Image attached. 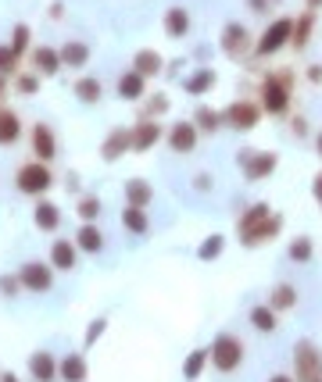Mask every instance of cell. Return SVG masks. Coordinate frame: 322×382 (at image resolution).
<instances>
[{"label":"cell","instance_id":"3","mask_svg":"<svg viewBox=\"0 0 322 382\" xmlns=\"http://www.w3.org/2000/svg\"><path fill=\"white\" fill-rule=\"evenodd\" d=\"M290 72H279V75H269L265 82H262V108L265 115H286V108H290Z\"/></svg>","mask_w":322,"mask_h":382},{"label":"cell","instance_id":"18","mask_svg":"<svg viewBox=\"0 0 322 382\" xmlns=\"http://www.w3.org/2000/svg\"><path fill=\"white\" fill-rule=\"evenodd\" d=\"M118 97H125V101L144 97V75H140V72H125V75L118 79Z\"/></svg>","mask_w":322,"mask_h":382},{"label":"cell","instance_id":"50","mask_svg":"<svg viewBox=\"0 0 322 382\" xmlns=\"http://www.w3.org/2000/svg\"><path fill=\"white\" fill-rule=\"evenodd\" d=\"M312 382H322V372H318V375H315V379H312Z\"/></svg>","mask_w":322,"mask_h":382},{"label":"cell","instance_id":"28","mask_svg":"<svg viewBox=\"0 0 322 382\" xmlns=\"http://www.w3.org/2000/svg\"><path fill=\"white\" fill-rule=\"evenodd\" d=\"M133 72H140V75H154V72H161V54H154V50H140L136 61H133Z\"/></svg>","mask_w":322,"mask_h":382},{"label":"cell","instance_id":"21","mask_svg":"<svg viewBox=\"0 0 322 382\" xmlns=\"http://www.w3.org/2000/svg\"><path fill=\"white\" fill-rule=\"evenodd\" d=\"M32 65H36L40 72H47V75H54V72L61 68V54L50 50V47H36V54H32Z\"/></svg>","mask_w":322,"mask_h":382},{"label":"cell","instance_id":"17","mask_svg":"<svg viewBox=\"0 0 322 382\" xmlns=\"http://www.w3.org/2000/svg\"><path fill=\"white\" fill-rule=\"evenodd\" d=\"M165 33H169L172 40H179V36L190 33V15H186L183 8H172V11L165 15Z\"/></svg>","mask_w":322,"mask_h":382},{"label":"cell","instance_id":"31","mask_svg":"<svg viewBox=\"0 0 322 382\" xmlns=\"http://www.w3.org/2000/svg\"><path fill=\"white\" fill-rule=\"evenodd\" d=\"M57 221H61V214L54 204H36V229L50 233V229H57Z\"/></svg>","mask_w":322,"mask_h":382},{"label":"cell","instance_id":"37","mask_svg":"<svg viewBox=\"0 0 322 382\" xmlns=\"http://www.w3.org/2000/svg\"><path fill=\"white\" fill-rule=\"evenodd\" d=\"M29 47V25H15V36H11V50L22 54Z\"/></svg>","mask_w":322,"mask_h":382},{"label":"cell","instance_id":"47","mask_svg":"<svg viewBox=\"0 0 322 382\" xmlns=\"http://www.w3.org/2000/svg\"><path fill=\"white\" fill-rule=\"evenodd\" d=\"M315 150H318V157H322V133L315 136Z\"/></svg>","mask_w":322,"mask_h":382},{"label":"cell","instance_id":"10","mask_svg":"<svg viewBox=\"0 0 322 382\" xmlns=\"http://www.w3.org/2000/svg\"><path fill=\"white\" fill-rule=\"evenodd\" d=\"M169 147H172L176 154H190L193 147H197V125H190V122L172 125V133H169Z\"/></svg>","mask_w":322,"mask_h":382},{"label":"cell","instance_id":"12","mask_svg":"<svg viewBox=\"0 0 322 382\" xmlns=\"http://www.w3.org/2000/svg\"><path fill=\"white\" fill-rule=\"evenodd\" d=\"M158 140H161V125H154V122H140L133 129V150H147Z\"/></svg>","mask_w":322,"mask_h":382},{"label":"cell","instance_id":"19","mask_svg":"<svg viewBox=\"0 0 322 382\" xmlns=\"http://www.w3.org/2000/svg\"><path fill=\"white\" fill-rule=\"evenodd\" d=\"M122 226H125L129 233L144 236V233L150 229V221H147V211H144V207H125V211H122Z\"/></svg>","mask_w":322,"mask_h":382},{"label":"cell","instance_id":"7","mask_svg":"<svg viewBox=\"0 0 322 382\" xmlns=\"http://www.w3.org/2000/svg\"><path fill=\"white\" fill-rule=\"evenodd\" d=\"M222 118H225V125H230V129L247 133V129H254V125H258V118H262V108L251 104V101H233L230 108L222 111Z\"/></svg>","mask_w":322,"mask_h":382},{"label":"cell","instance_id":"30","mask_svg":"<svg viewBox=\"0 0 322 382\" xmlns=\"http://www.w3.org/2000/svg\"><path fill=\"white\" fill-rule=\"evenodd\" d=\"M18 115L15 111H0V143H15L18 140Z\"/></svg>","mask_w":322,"mask_h":382},{"label":"cell","instance_id":"45","mask_svg":"<svg viewBox=\"0 0 322 382\" xmlns=\"http://www.w3.org/2000/svg\"><path fill=\"white\" fill-rule=\"evenodd\" d=\"M193 182H197V189H211V175H197Z\"/></svg>","mask_w":322,"mask_h":382},{"label":"cell","instance_id":"27","mask_svg":"<svg viewBox=\"0 0 322 382\" xmlns=\"http://www.w3.org/2000/svg\"><path fill=\"white\" fill-rule=\"evenodd\" d=\"M193 125H197V129H204V133H215V129H222V125H225V118H222L218 111H211V108H197V115H193Z\"/></svg>","mask_w":322,"mask_h":382},{"label":"cell","instance_id":"6","mask_svg":"<svg viewBox=\"0 0 322 382\" xmlns=\"http://www.w3.org/2000/svg\"><path fill=\"white\" fill-rule=\"evenodd\" d=\"M290 36H294V18H276L265 33H262V40H258V54H276V50H283L286 43H290Z\"/></svg>","mask_w":322,"mask_h":382},{"label":"cell","instance_id":"8","mask_svg":"<svg viewBox=\"0 0 322 382\" xmlns=\"http://www.w3.org/2000/svg\"><path fill=\"white\" fill-rule=\"evenodd\" d=\"M18 189L22 193H47L50 189V172L43 168V165H25L22 172H18Z\"/></svg>","mask_w":322,"mask_h":382},{"label":"cell","instance_id":"23","mask_svg":"<svg viewBox=\"0 0 322 382\" xmlns=\"http://www.w3.org/2000/svg\"><path fill=\"white\" fill-rule=\"evenodd\" d=\"M86 57H90V47H86V43H64V50H61V65L83 68V65H86Z\"/></svg>","mask_w":322,"mask_h":382},{"label":"cell","instance_id":"4","mask_svg":"<svg viewBox=\"0 0 322 382\" xmlns=\"http://www.w3.org/2000/svg\"><path fill=\"white\" fill-rule=\"evenodd\" d=\"M237 161H240V172H244L247 182H262V179H269L276 172L279 157L272 150H240Z\"/></svg>","mask_w":322,"mask_h":382},{"label":"cell","instance_id":"38","mask_svg":"<svg viewBox=\"0 0 322 382\" xmlns=\"http://www.w3.org/2000/svg\"><path fill=\"white\" fill-rule=\"evenodd\" d=\"M79 214L90 221V218H97V214H101V200H97V197H83L79 200Z\"/></svg>","mask_w":322,"mask_h":382},{"label":"cell","instance_id":"25","mask_svg":"<svg viewBox=\"0 0 322 382\" xmlns=\"http://www.w3.org/2000/svg\"><path fill=\"white\" fill-rule=\"evenodd\" d=\"M57 372H61L64 382H83V379H86V361H83L79 354H72V358H64V361H61Z\"/></svg>","mask_w":322,"mask_h":382},{"label":"cell","instance_id":"2","mask_svg":"<svg viewBox=\"0 0 322 382\" xmlns=\"http://www.w3.org/2000/svg\"><path fill=\"white\" fill-rule=\"evenodd\" d=\"M208 350H211V365H215L218 372H237V368L244 365V343H240L233 332H218Z\"/></svg>","mask_w":322,"mask_h":382},{"label":"cell","instance_id":"11","mask_svg":"<svg viewBox=\"0 0 322 382\" xmlns=\"http://www.w3.org/2000/svg\"><path fill=\"white\" fill-rule=\"evenodd\" d=\"M22 286L25 290H50V268L47 265H40V261H29L25 268H22Z\"/></svg>","mask_w":322,"mask_h":382},{"label":"cell","instance_id":"34","mask_svg":"<svg viewBox=\"0 0 322 382\" xmlns=\"http://www.w3.org/2000/svg\"><path fill=\"white\" fill-rule=\"evenodd\" d=\"M222 247H225V240L215 233V236H208V240L197 247V258H201V261H215L218 254H222Z\"/></svg>","mask_w":322,"mask_h":382},{"label":"cell","instance_id":"29","mask_svg":"<svg viewBox=\"0 0 322 382\" xmlns=\"http://www.w3.org/2000/svg\"><path fill=\"white\" fill-rule=\"evenodd\" d=\"M312 25H315V15H312V11H304V18H298V22H294V36H290V43H294L298 50H301V47H308Z\"/></svg>","mask_w":322,"mask_h":382},{"label":"cell","instance_id":"5","mask_svg":"<svg viewBox=\"0 0 322 382\" xmlns=\"http://www.w3.org/2000/svg\"><path fill=\"white\" fill-rule=\"evenodd\" d=\"M322 372V350L308 339H301L294 346V379L298 382H312L315 375Z\"/></svg>","mask_w":322,"mask_h":382},{"label":"cell","instance_id":"24","mask_svg":"<svg viewBox=\"0 0 322 382\" xmlns=\"http://www.w3.org/2000/svg\"><path fill=\"white\" fill-rule=\"evenodd\" d=\"M183 86H186V93H193V97H197V93H208V89L215 86V72H211V68H197Z\"/></svg>","mask_w":322,"mask_h":382},{"label":"cell","instance_id":"32","mask_svg":"<svg viewBox=\"0 0 322 382\" xmlns=\"http://www.w3.org/2000/svg\"><path fill=\"white\" fill-rule=\"evenodd\" d=\"M29 372L36 375L40 382H50V379H54V361H50V354H32Z\"/></svg>","mask_w":322,"mask_h":382},{"label":"cell","instance_id":"13","mask_svg":"<svg viewBox=\"0 0 322 382\" xmlns=\"http://www.w3.org/2000/svg\"><path fill=\"white\" fill-rule=\"evenodd\" d=\"M32 150H36L43 161H50V157L57 154V147H54V133L47 129V125H36V129H32Z\"/></svg>","mask_w":322,"mask_h":382},{"label":"cell","instance_id":"40","mask_svg":"<svg viewBox=\"0 0 322 382\" xmlns=\"http://www.w3.org/2000/svg\"><path fill=\"white\" fill-rule=\"evenodd\" d=\"M104 325H108V322H104V318H97V322H93V325L86 329V343H93V339H101V332H104Z\"/></svg>","mask_w":322,"mask_h":382},{"label":"cell","instance_id":"39","mask_svg":"<svg viewBox=\"0 0 322 382\" xmlns=\"http://www.w3.org/2000/svg\"><path fill=\"white\" fill-rule=\"evenodd\" d=\"M15 57H18V54H15L11 47H0V75H8V72L15 68Z\"/></svg>","mask_w":322,"mask_h":382},{"label":"cell","instance_id":"22","mask_svg":"<svg viewBox=\"0 0 322 382\" xmlns=\"http://www.w3.org/2000/svg\"><path fill=\"white\" fill-rule=\"evenodd\" d=\"M298 304V290L290 282H279L276 290H272V300H269V307L272 311H286V307H294Z\"/></svg>","mask_w":322,"mask_h":382},{"label":"cell","instance_id":"48","mask_svg":"<svg viewBox=\"0 0 322 382\" xmlns=\"http://www.w3.org/2000/svg\"><path fill=\"white\" fill-rule=\"evenodd\" d=\"M318 4H322V0H308V11L315 15V8H318Z\"/></svg>","mask_w":322,"mask_h":382},{"label":"cell","instance_id":"36","mask_svg":"<svg viewBox=\"0 0 322 382\" xmlns=\"http://www.w3.org/2000/svg\"><path fill=\"white\" fill-rule=\"evenodd\" d=\"M76 93H79V101L93 104L97 97H101V82H97V79H79L76 82Z\"/></svg>","mask_w":322,"mask_h":382},{"label":"cell","instance_id":"44","mask_svg":"<svg viewBox=\"0 0 322 382\" xmlns=\"http://www.w3.org/2000/svg\"><path fill=\"white\" fill-rule=\"evenodd\" d=\"M312 193L322 200V172H318V175H315V182H312Z\"/></svg>","mask_w":322,"mask_h":382},{"label":"cell","instance_id":"49","mask_svg":"<svg viewBox=\"0 0 322 382\" xmlns=\"http://www.w3.org/2000/svg\"><path fill=\"white\" fill-rule=\"evenodd\" d=\"M0 382H18V379H15V375H4V379H0Z\"/></svg>","mask_w":322,"mask_h":382},{"label":"cell","instance_id":"42","mask_svg":"<svg viewBox=\"0 0 322 382\" xmlns=\"http://www.w3.org/2000/svg\"><path fill=\"white\" fill-rule=\"evenodd\" d=\"M18 89H22V93H32V89H36V79H32V75L18 79Z\"/></svg>","mask_w":322,"mask_h":382},{"label":"cell","instance_id":"51","mask_svg":"<svg viewBox=\"0 0 322 382\" xmlns=\"http://www.w3.org/2000/svg\"><path fill=\"white\" fill-rule=\"evenodd\" d=\"M0 93H4V82H0Z\"/></svg>","mask_w":322,"mask_h":382},{"label":"cell","instance_id":"46","mask_svg":"<svg viewBox=\"0 0 322 382\" xmlns=\"http://www.w3.org/2000/svg\"><path fill=\"white\" fill-rule=\"evenodd\" d=\"M269 382H298V379H294V375H272Z\"/></svg>","mask_w":322,"mask_h":382},{"label":"cell","instance_id":"26","mask_svg":"<svg viewBox=\"0 0 322 382\" xmlns=\"http://www.w3.org/2000/svg\"><path fill=\"white\" fill-rule=\"evenodd\" d=\"M50 261H54V268H61V272H69L72 265H76V247L72 243H54V250H50Z\"/></svg>","mask_w":322,"mask_h":382},{"label":"cell","instance_id":"9","mask_svg":"<svg viewBox=\"0 0 322 382\" xmlns=\"http://www.w3.org/2000/svg\"><path fill=\"white\" fill-rule=\"evenodd\" d=\"M247 29L240 25V22H230L222 29V50H225V57H244L247 54Z\"/></svg>","mask_w":322,"mask_h":382},{"label":"cell","instance_id":"41","mask_svg":"<svg viewBox=\"0 0 322 382\" xmlns=\"http://www.w3.org/2000/svg\"><path fill=\"white\" fill-rule=\"evenodd\" d=\"M247 8H251L254 15H265V11L272 8V0H247Z\"/></svg>","mask_w":322,"mask_h":382},{"label":"cell","instance_id":"15","mask_svg":"<svg viewBox=\"0 0 322 382\" xmlns=\"http://www.w3.org/2000/svg\"><path fill=\"white\" fill-rule=\"evenodd\" d=\"M208 361H211V350H204V346H201V350H193V354L186 358V365H183V379H186V382H197Z\"/></svg>","mask_w":322,"mask_h":382},{"label":"cell","instance_id":"33","mask_svg":"<svg viewBox=\"0 0 322 382\" xmlns=\"http://www.w3.org/2000/svg\"><path fill=\"white\" fill-rule=\"evenodd\" d=\"M312 250H315V247H312V240H308V236H298L294 243H290V261L308 265V261H312Z\"/></svg>","mask_w":322,"mask_h":382},{"label":"cell","instance_id":"43","mask_svg":"<svg viewBox=\"0 0 322 382\" xmlns=\"http://www.w3.org/2000/svg\"><path fill=\"white\" fill-rule=\"evenodd\" d=\"M0 290H4V293H15V290H18V279H0Z\"/></svg>","mask_w":322,"mask_h":382},{"label":"cell","instance_id":"35","mask_svg":"<svg viewBox=\"0 0 322 382\" xmlns=\"http://www.w3.org/2000/svg\"><path fill=\"white\" fill-rule=\"evenodd\" d=\"M79 247H83V250H90V254H97V250L104 247V236L97 233L93 226H83V229H79Z\"/></svg>","mask_w":322,"mask_h":382},{"label":"cell","instance_id":"20","mask_svg":"<svg viewBox=\"0 0 322 382\" xmlns=\"http://www.w3.org/2000/svg\"><path fill=\"white\" fill-rule=\"evenodd\" d=\"M125 197H129V207H147L150 204V182H144V179L125 182Z\"/></svg>","mask_w":322,"mask_h":382},{"label":"cell","instance_id":"16","mask_svg":"<svg viewBox=\"0 0 322 382\" xmlns=\"http://www.w3.org/2000/svg\"><path fill=\"white\" fill-rule=\"evenodd\" d=\"M129 147H133V133H129V129H115V133L104 140V157H108V161H115V157H118L122 150H129Z\"/></svg>","mask_w":322,"mask_h":382},{"label":"cell","instance_id":"1","mask_svg":"<svg viewBox=\"0 0 322 382\" xmlns=\"http://www.w3.org/2000/svg\"><path fill=\"white\" fill-rule=\"evenodd\" d=\"M269 218H272V207H269V204H251V207L240 214L237 229H240V240H244V247H258V243H265Z\"/></svg>","mask_w":322,"mask_h":382},{"label":"cell","instance_id":"14","mask_svg":"<svg viewBox=\"0 0 322 382\" xmlns=\"http://www.w3.org/2000/svg\"><path fill=\"white\" fill-rule=\"evenodd\" d=\"M251 325H254L258 332H276V329H279V322H276V311H272L269 304H258V307H251Z\"/></svg>","mask_w":322,"mask_h":382}]
</instances>
